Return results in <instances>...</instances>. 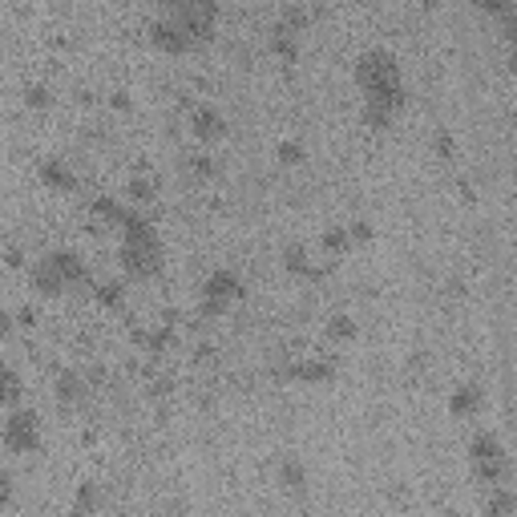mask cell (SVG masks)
Segmentation results:
<instances>
[{
    "label": "cell",
    "instance_id": "11",
    "mask_svg": "<svg viewBox=\"0 0 517 517\" xmlns=\"http://www.w3.org/2000/svg\"><path fill=\"white\" fill-rule=\"evenodd\" d=\"M291 380H299V384H327V380H332V364H327L324 356L295 359V364H291Z\"/></svg>",
    "mask_w": 517,
    "mask_h": 517
},
{
    "label": "cell",
    "instance_id": "28",
    "mask_svg": "<svg viewBox=\"0 0 517 517\" xmlns=\"http://www.w3.org/2000/svg\"><path fill=\"white\" fill-rule=\"evenodd\" d=\"M154 4H158V9H162V12H174V9H182L186 0H154Z\"/></svg>",
    "mask_w": 517,
    "mask_h": 517
},
{
    "label": "cell",
    "instance_id": "22",
    "mask_svg": "<svg viewBox=\"0 0 517 517\" xmlns=\"http://www.w3.org/2000/svg\"><path fill=\"white\" fill-rule=\"evenodd\" d=\"M125 194H130L133 202H149V198H154V186H149L146 178H133V182L125 186Z\"/></svg>",
    "mask_w": 517,
    "mask_h": 517
},
{
    "label": "cell",
    "instance_id": "4",
    "mask_svg": "<svg viewBox=\"0 0 517 517\" xmlns=\"http://www.w3.org/2000/svg\"><path fill=\"white\" fill-rule=\"evenodd\" d=\"M469 464H473V477L485 489H493V485H501L509 477V456L493 432H477L473 437V445H469Z\"/></svg>",
    "mask_w": 517,
    "mask_h": 517
},
{
    "label": "cell",
    "instance_id": "19",
    "mask_svg": "<svg viewBox=\"0 0 517 517\" xmlns=\"http://www.w3.org/2000/svg\"><path fill=\"white\" fill-rule=\"evenodd\" d=\"M307 20H311V17H307V9H303V4H291V9H283L279 25L295 28V33H303V28H307Z\"/></svg>",
    "mask_w": 517,
    "mask_h": 517
},
{
    "label": "cell",
    "instance_id": "10",
    "mask_svg": "<svg viewBox=\"0 0 517 517\" xmlns=\"http://www.w3.org/2000/svg\"><path fill=\"white\" fill-rule=\"evenodd\" d=\"M190 130L198 141H219V138H227V114L214 106H194Z\"/></svg>",
    "mask_w": 517,
    "mask_h": 517
},
{
    "label": "cell",
    "instance_id": "1",
    "mask_svg": "<svg viewBox=\"0 0 517 517\" xmlns=\"http://www.w3.org/2000/svg\"><path fill=\"white\" fill-rule=\"evenodd\" d=\"M351 77H356V89H359V106H384L392 109V114H400L404 109V69H400V57L388 53V49H364V53L356 57V69H351Z\"/></svg>",
    "mask_w": 517,
    "mask_h": 517
},
{
    "label": "cell",
    "instance_id": "30",
    "mask_svg": "<svg viewBox=\"0 0 517 517\" xmlns=\"http://www.w3.org/2000/svg\"><path fill=\"white\" fill-rule=\"evenodd\" d=\"M117 4H130V0H117Z\"/></svg>",
    "mask_w": 517,
    "mask_h": 517
},
{
    "label": "cell",
    "instance_id": "24",
    "mask_svg": "<svg viewBox=\"0 0 517 517\" xmlns=\"http://www.w3.org/2000/svg\"><path fill=\"white\" fill-rule=\"evenodd\" d=\"M351 238H356V243H368V238H372V222H364V219L351 222Z\"/></svg>",
    "mask_w": 517,
    "mask_h": 517
},
{
    "label": "cell",
    "instance_id": "12",
    "mask_svg": "<svg viewBox=\"0 0 517 517\" xmlns=\"http://www.w3.org/2000/svg\"><path fill=\"white\" fill-rule=\"evenodd\" d=\"M279 485L287 493H303L307 489V464L299 456H283L279 461Z\"/></svg>",
    "mask_w": 517,
    "mask_h": 517
},
{
    "label": "cell",
    "instance_id": "7",
    "mask_svg": "<svg viewBox=\"0 0 517 517\" xmlns=\"http://www.w3.org/2000/svg\"><path fill=\"white\" fill-rule=\"evenodd\" d=\"M4 445L9 453H33L41 445V424H36L33 412L9 408V421H4Z\"/></svg>",
    "mask_w": 517,
    "mask_h": 517
},
{
    "label": "cell",
    "instance_id": "29",
    "mask_svg": "<svg viewBox=\"0 0 517 517\" xmlns=\"http://www.w3.org/2000/svg\"><path fill=\"white\" fill-rule=\"evenodd\" d=\"M424 9H440V4H445V0H421Z\"/></svg>",
    "mask_w": 517,
    "mask_h": 517
},
{
    "label": "cell",
    "instance_id": "23",
    "mask_svg": "<svg viewBox=\"0 0 517 517\" xmlns=\"http://www.w3.org/2000/svg\"><path fill=\"white\" fill-rule=\"evenodd\" d=\"M97 505H101V493H97L93 485H85L77 497V513H89V509H97Z\"/></svg>",
    "mask_w": 517,
    "mask_h": 517
},
{
    "label": "cell",
    "instance_id": "14",
    "mask_svg": "<svg viewBox=\"0 0 517 517\" xmlns=\"http://www.w3.org/2000/svg\"><path fill=\"white\" fill-rule=\"evenodd\" d=\"M41 182L44 186H53V190H73V186H77V178H73V170L65 166L61 158H49L41 166Z\"/></svg>",
    "mask_w": 517,
    "mask_h": 517
},
{
    "label": "cell",
    "instance_id": "21",
    "mask_svg": "<svg viewBox=\"0 0 517 517\" xmlns=\"http://www.w3.org/2000/svg\"><path fill=\"white\" fill-rule=\"evenodd\" d=\"M327 335H332V340H356V324H351L348 316H335L332 324H327Z\"/></svg>",
    "mask_w": 517,
    "mask_h": 517
},
{
    "label": "cell",
    "instance_id": "6",
    "mask_svg": "<svg viewBox=\"0 0 517 517\" xmlns=\"http://www.w3.org/2000/svg\"><path fill=\"white\" fill-rule=\"evenodd\" d=\"M149 44L158 49V53H170V57H182V53H190L194 44V33L182 25V20L174 17V12H162L154 25H149Z\"/></svg>",
    "mask_w": 517,
    "mask_h": 517
},
{
    "label": "cell",
    "instance_id": "15",
    "mask_svg": "<svg viewBox=\"0 0 517 517\" xmlns=\"http://www.w3.org/2000/svg\"><path fill=\"white\" fill-rule=\"evenodd\" d=\"M57 400H61V404H69V408H73V404H81V400H85V384H81V376H77V372H65V376L57 380Z\"/></svg>",
    "mask_w": 517,
    "mask_h": 517
},
{
    "label": "cell",
    "instance_id": "26",
    "mask_svg": "<svg viewBox=\"0 0 517 517\" xmlns=\"http://www.w3.org/2000/svg\"><path fill=\"white\" fill-rule=\"evenodd\" d=\"M501 28H505V41L517 49V12H513V17H505V20H501Z\"/></svg>",
    "mask_w": 517,
    "mask_h": 517
},
{
    "label": "cell",
    "instance_id": "20",
    "mask_svg": "<svg viewBox=\"0 0 517 517\" xmlns=\"http://www.w3.org/2000/svg\"><path fill=\"white\" fill-rule=\"evenodd\" d=\"M485 505L493 509V513H505V509H517V493H505L501 485H493V497L485 501Z\"/></svg>",
    "mask_w": 517,
    "mask_h": 517
},
{
    "label": "cell",
    "instance_id": "18",
    "mask_svg": "<svg viewBox=\"0 0 517 517\" xmlns=\"http://www.w3.org/2000/svg\"><path fill=\"white\" fill-rule=\"evenodd\" d=\"M279 162H283V166H295V162H303V141H299V138H283L279 141Z\"/></svg>",
    "mask_w": 517,
    "mask_h": 517
},
{
    "label": "cell",
    "instance_id": "17",
    "mask_svg": "<svg viewBox=\"0 0 517 517\" xmlns=\"http://www.w3.org/2000/svg\"><path fill=\"white\" fill-rule=\"evenodd\" d=\"M477 9L489 12V17H497V20H505V17L517 12V0H477Z\"/></svg>",
    "mask_w": 517,
    "mask_h": 517
},
{
    "label": "cell",
    "instance_id": "25",
    "mask_svg": "<svg viewBox=\"0 0 517 517\" xmlns=\"http://www.w3.org/2000/svg\"><path fill=\"white\" fill-rule=\"evenodd\" d=\"M101 303H122V287H117V283H106V287H101Z\"/></svg>",
    "mask_w": 517,
    "mask_h": 517
},
{
    "label": "cell",
    "instance_id": "8",
    "mask_svg": "<svg viewBox=\"0 0 517 517\" xmlns=\"http://www.w3.org/2000/svg\"><path fill=\"white\" fill-rule=\"evenodd\" d=\"M174 17L194 33V41H206L219 25V0H186L182 9H174Z\"/></svg>",
    "mask_w": 517,
    "mask_h": 517
},
{
    "label": "cell",
    "instance_id": "13",
    "mask_svg": "<svg viewBox=\"0 0 517 517\" xmlns=\"http://www.w3.org/2000/svg\"><path fill=\"white\" fill-rule=\"evenodd\" d=\"M299 36H303V33H295V28H287V25H275L271 28V53L283 57V61H295V57H299Z\"/></svg>",
    "mask_w": 517,
    "mask_h": 517
},
{
    "label": "cell",
    "instance_id": "3",
    "mask_svg": "<svg viewBox=\"0 0 517 517\" xmlns=\"http://www.w3.org/2000/svg\"><path fill=\"white\" fill-rule=\"evenodd\" d=\"M89 279V267L77 251H49L33 263V287L41 295H61Z\"/></svg>",
    "mask_w": 517,
    "mask_h": 517
},
{
    "label": "cell",
    "instance_id": "2",
    "mask_svg": "<svg viewBox=\"0 0 517 517\" xmlns=\"http://www.w3.org/2000/svg\"><path fill=\"white\" fill-rule=\"evenodd\" d=\"M122 267L133 279H154L162 271V238L138 211H130L122 222Z\"/></svg>",
    "mask_w": 517,
    "mask_h": 517
},
{
    "label": "cell",
    "instance_id": "27",
    "mask_svg": "<svg viewBox=\"0 0 517 517\" xmlns=\"http://www.w3.org/2000/svg\"><path fill=\"white\" fill-rule=\"evenodd\" d=\"M28 101H33V106H49V93L36 85V89H28Z\"/></svg>",
    "mask_w": 517,
    "mask_h": 517
},
{
    "label": "cell",
    "instance_id": "16",
    "mask_svg": "<svg viewBox=\"0 0 517 517\" xmlns=\"http://www.w3.org/2000/svg\"><path fill=\"white\" fill-rule=\"evenodd\" d=\"M356 246V238H351V227H327L324 230V254H343Z\"/></svg>",
    "mask_w": 517,
    "mask_h": 517
},
{
    "label": "cell",
    "instance_id": "5",
    "mask_svg": "<svg viewBox=\"0 0 517 517\" xmlns=\"http://www.w3.org/2000/svg\"><path fill=\"white\" fill-rule=\"evenodd\" d=\"M243 295V275L235 267H214L202 279V311L206 316H227V307Z\"/></svg>",
    "mask_w": 517,
    "mask_h": 517
},
{
    "label": "cell",
    "instance_id": "9",
    "mask_svg": "<svg viewBox=\"0 0 517 517\" xmlns=\"http://www.w3.org/2000/svg\"><path fill=\"white\" fill-rule=\"evenodd\" d=\"M448 412H453V421H477V416L485 412V388L481 384L453 388V396H448Z\"/></svg>",
    "mask_w": 517,
    "mask_h": 517
}]
</instances>
